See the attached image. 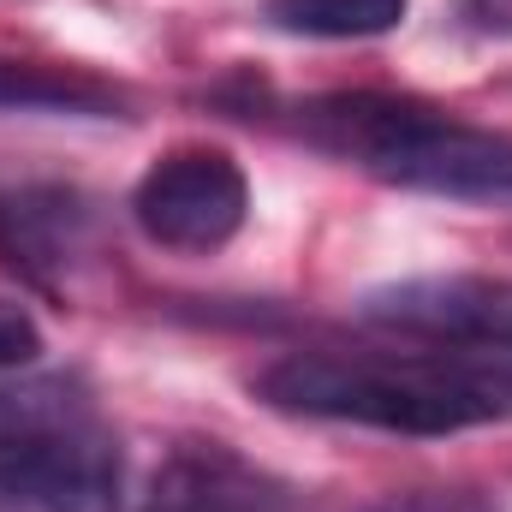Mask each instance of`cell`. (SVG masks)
<instances>
[{
  "mask_svg": "<svg viewBox=\"0 0 512 512\" xmlns=\"http://www.w3.org/2000/svg\"><path fill=\"white\" fill-rule=\"evenodd\" d=\"M274 411L387 435H459L512 417V382L453 346L423 352H292L256 376Z\"/></svg>",
  "mask_w": 512,
  "mask_h": 512,
  "instance_id": "1",
  "label": "cell"
},
{
  "mask_svg": "<svg viewBox=\"0 0 512 512\" xmlns=\"http://www.w3.org/2000/svg\"><path fill=\"white\" fill-rule=\"evenodd\" d=\"M298 137L376 173L399 191L459 197V203H512V131L465 126L429 102L340 90L298 102Z\"/></svg>",
  "mask_w": 512,
  "mask_h": 512,
  "instance_id": "2",
  "label": "cell"
},
{
  "mask_svg": "<svg viewBox=\"0 0 512 512\" xmlns=\"http://www.w3.org/2000/svg\"><path fill=\"white\" fill-rule=\"evenodd\" d=\"M126 453L72 382L0 387V501L18 512H114Z\"/></svg>",
  "mask_w": 512,
  "mask_h": 512,
  "instance_id": "3",
  "label": "cell"
},
{
  "mask_svg": "<svg viewBox=\"0 0 512 512\" xmlns=\"http://www.w3.org/2000/svg\"><path fill=\"white\" fill-rule=\"evenodd\" d=\"M364 316L417 346H453L495 364L512 382V280L489 274H423L364 298Z\"/></svg>",
  "mask_w": 512,
  "mask_h": 512,
  "instance_id": "4",
  "label": "cell"
},
{
  "mask_svg": "<svg viewBox=\"0 0 512 512\" xmlns=\"http://www.w3.org/2000/svg\"><path fill=\"white\" fill-rule=\"evenodd\" d=\"M245 209H251V185L239 161L203 143L161 155L131 191V215L143 239L167 251H221L245 227Z\"/></svg>",
  "mask_w": 512,
  "mask_h": 512,
  "instance_id": "5",
  "label": "cell"
},
{
  "mask_svg": "<svg viewBox=\"0 0 512 512\" xmlns=\"http://www.w3.org/2000/svg\"><path fill=\"white\" fill-rule=\"evenodd\" d=\"M143 512H286V495L221 441H185L149 483Z\"/></svg>",
  "mask_w": 512,
  "mask_h": 512,
  "instance_id": "6",
  "label": "cell"
},
{
  "mask_svg": "<svg viewBox=\"0 0 512 512\" xmlns=\"http://www.w3.org/2000/svg\"><path fill=\"white\" fill-rule=\"evenodd\" d=\"M90 239V209L66 185H0V251L30 280L54 286Z\"/></svg>",
  "mask_w": 512,
  "mask_h": 512,
  "instance_id": "7",
  "label": "cell"
},
{
  "mask_svg": "<svg viewBox=\"0 0 512 512\" xmlns=\"http://www.w3.org/2000/svg\"><path fill=\"white\" fill-rule=\"evenodd\" d=\"M0 108L6 114H84V120H114L126 108V90L90 72L42 66V60H12L0 54Z\"/></svg>",
  "mask_w": 512,
  "mask_h": 512,
  "instance_id": "8",
  "label": "cell"
},
{
  "mask_svg": "<svg viewBox=\"0 0 512 512\" xmlns=\"http://www.w3.org/2000/svg\"><path fill=\"white\" fill-rule=\"evenodd\" d=\"M411 0H268V24L286 36H322V42H358L399 30Z\"/></svg>",
  "mask_w": 512,
  "mask_h": 512,
  "instance_id": "9",
  "label": "cell"
},
{
  "mask_svg": "<svg viewBox=\"0 0 512 512\" xmlns=\"http://www.w3.org/2000/svg\"><path fill=\"white\" fill-rule=\"evenodd\" d=\"M36 352H42V328L30 322L24 304L0 298V370H24L36 364Z\"/></svg>",
  "mask_w": 512,
  "mask_h": 512,
  "instance_id": "10",
  "label": "cell"
},
{
  "mask_svg": "<svg viewBox=\"0 0 512 512\" xmlns=\"http://www.w3.org/2000/svg\"><path fill=\"white\" fill-rule=\"evenodd\" d=\"M376 512H495L483 495H459V489H429V495H393Z\"/></svg>",
  "mask_w": 512,
  "mask_h": 512,
  "instance_id": "11",
  "label": "cell"
},
{
  "mask_svg": "<svg viewBox=\"0 0 512 512\" xmlns=\"http://www.w3.org/2000/svg\"><path fill=\"white\" fill-rule=\"evenodd\" d=\"M459 12H465L483 36H512V0H459Z\"/></svg>",
  "mask_w": 512,
  "mask_h": 512,
  "instance_id": "12",
  "label": "cell"
}]
</instances>
